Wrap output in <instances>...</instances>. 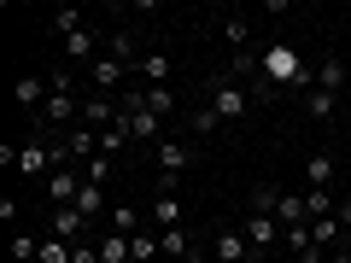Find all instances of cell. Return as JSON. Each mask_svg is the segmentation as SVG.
Returning <instances> with one entry per match:
<instances>
[{
  "mask_svg": "<svg viewBox=\"0 0 351 263\" xmlns=\"http://www.w3.org/2000/svg\"><path fill=\"white\" fill-rule=\"evenodd\" d=\"M263 76H269L281 94H287V88H304V94H311V88H316V71L299 59V47H287V41L263 47Z\"/></svg>",
  "mask_w": 351,
  "mask_h": 263,
  "instance_id": "6da1fadb",
  "label": "cell"
},
{
  "mask_svg": "<svg viewBox=\"0 0 351 263\" xmlns=\"http://www.w3.org/2000/svg\"><path fill=\"white\" fill-rule=\"evenodd\" d=\"M246 82H234V76H228V64H217L211 76H205V105H211L217 117H223V123H234V117H246Z\"/></svg>",
  "mask_w": 351,
  "mask_h": 263,
  "instance_id": "7a4b0ae2",
  "label": "cell"
},
{
  "mask_svg": "<svg viewBox=\"0 0 351 263\" xmlns=\"http://www.w3.org/2000/svg\"><path fill=\"white\" fill-rule=\"evenodd\" d=\"M246 205H258V211H269L281 223V234L287 228H299V223H311V211H304V193H281V188H252V199Z\"/></svg>",
  "mask_w": 351,
  "mask_h": 263,
  "instance_id": "3957f363",
  "label": "cell"
},
{
  "mask_svg": "<svg viewBox=\"0 0 351 263\" xmlns=\"http://www.w3.org/2000/svg\"><path fill=\"white\" fill-rule=\"evenodd\" d=\"M47 234L53 240H71V246H94V223H88L76 205H53V211H47Z\"/></svg>",
  "mask_w": 351,
  "mask_h": 263,
  "instance_id": "277c9868",
  "label": "cell"
},
{
  "mask_svg": "<svg viewBox=\"0 0 351 263\" xmlns=\"http://www.w3.org/2000/svg\"><path fill=\"white\" fill-rule=\"evenodd\" d=\"M211 258L217 263H258V251H252V240L246 234H240V228H217V234H211Z\"/></svg>",
  "mask_w": 351,
  "mask_h": 263,
  "instance_id": "5b68a950",
  "label": "cell"
},
{
  "mask_svg": "<svg viewBox=\"0 0 351 263\" xmlns=\"http://www.w3.org/2000/svg\"><path fill=\"white\" fill-rule=\"evenodd\" d=\"M123 76H129V64H117L112 53H100V59L88 64V94H123Z\"/></svg>",
  "mask_w": 351,
  "mask_h": 263,
  "instance_id": "8992f818",
  "label": "cell"
},
{
  "mask_svg": "<svg viewBox=\"0 0 351 263\" xmlns=\"http://www.w3.org/2000/svg\"><path fill=\"white\" fill-rule=\"evenodd\" d=\"M106 41H112V36H106V29L82 24V29H76L71 41H59V47H64V59H71V64H94V59H100V53H106Z\"/></svg>",
  "mask_w": 351,
  "mask_h": 263,
  "instance_id": "52a82bcc",
  "label": "cell"
},
{
  "mask_svg": "<svg viewBox=\"0 0 351 263\" xmlns=\"http://www.w3.org/2000/svg\"><path fill=\"white\" fill-rule=\"evenodd\" d=\"M152 164H158V175H176V181H182V175L193 170V147L188 140H158V147H152Z\"/></svg>",
  "mask_w": 351,
  "mask_h": 263,
  "instance_id": "ba28073f",
  "label": "cell"
},
{
  "mask_svg": "<svg viewBox=\"0 0 351 263\" xmlns=\"http://www.w3.org/2000/svg\"><path fill=\"white\" fill-rule=\"evenodd\" d=\"M240 234H246V240H252V251L263 258V251L281 240V223H276L269 211H258V205H246V228H240Z\"/></svg>",
  "mask_w": 351,
  "mask_h": 263,
  "instance_id": "9c48e42d",
  "label": "cell"
},
{
  "mask_svg": "<svg viewBox=\"0 0 351 263\" xmlns=\"http://www.w3.org/2000/svg\"><path fill=\"white\" fill-rule=\"evenodd\" d=\"M117 117H123L117 94H82V123H88V129H112Z\"/></svg>",
  "mask_w": 351,
  "mask_h": 263,
  "instance_id": "30bf717a",
  "label": "cell"
},
{
  "mask_svg": "<svg viewBox=\"0 0 351 263\" xmlns=\"http://www.w3.org/2000/svg\"><path fill=\"white\" fill-rule=\"evenodd\" d=\"M76 193H82V164H59V170L47 175V199L53 205H76Z\"/></svg>",
  "mask_w": 351,
  "mask_h": 263,
  "instance_id": "8fae6325",
  "label": "cell"
},
{
  "mask_svg": "<svg viewBox=\"0 0 351 263\" xmlns=\"http://www.w3.org/2000/svg\"><path fill=\"white\" fill-rule=\"evenodd\" d=\"M47 94H53V88H47V76H18V88H12V100L24 105L29 117H41V105H47Z\"/></svg>",
  "mask_w": 351,
  "mask_h": 263,
  "instance_id": "7c38bea8",
  "label": "cell"
},
{
  "mask_svg": "<svg viewBox=\"0 0 351 263\" xmlns=\"http://www.w3.org/2000/svg\"><path fill=\"white\" fill-rule=\"evenodd\" d=\"M135 76H141L147 88H164V82H170V53H158V47H152V53H141Z\"/></svg>",
  "mask_w": 351,
  "mask_h": 263,
  "instance_id": "4fadbf2b",
  "label": "cell"
},
{
  "mask_svg": "<svg viewBox=\"0 0 351 263\" xmlns=\"http://www.w3.org/2000/svg\"><path fill=\"white\" fill-rule=\"evenodd\" d=\"M123 123H129V135H135V140H152V147L164 140V117L158 112H129Z\"/></svg>",
  "mask_w": 351,
  "mask_h": 263,
  "instance_id": "5bb4252c",
  "label": "cell"
},
{
  "mask_svg": "<svg viewBox=\"0 0 351 263\" xmlns=\"http://www.w3.org/2000/svg\"><path fill=\"white\" fill-rule=\"evenodd\" d=\"M158 251L188 263V258H193V234H188V228H158Z\"/></svg>",
  "mask_w": 351,
  "mask_h": 263,
  "instance_id": "9a60e30c",
  "label": "cell"
},
{
  "mask_svg": "<svg viewBox=\"0 0 351 263\" xmlns=\"http://www.w3.org/2000/svg\"><path fill=\"white\" fill-rule=\"evenodd\" d=\"M152 228H182V193H158L152 199Z\"/></svg>",
  "mask_w": 351,
  "mask_h": 263,
  "instance_id": "2e32d148",
  "label": "cell"
},
{
  "mask_svg": "<svg viewBox=\"0 0 351 263\" xmlns=\"http://www.w3.org/2000/svg\"><path fill=\"white\" fill-rule=\"evenodd\" d=\"M304 181L311 188H334V152H311L304 158Z\"/></svg>",
  "mask_w": 351,
  "mask_h": 263,
  "instance_id": "e0dca14e",
  "label": "cell"
},
{
  "mask_svg": "<svg viewBox=\"0 0 351 263\" xmlns=\"http://www.w3.org/2000/svg\"><path fill=\"white\" fill-rule=\"evenodd\" d=\"M316 88H322V94H339V88H346V64H339V53H328V59L316 64Z\"/></svg>",
  "mask_w": 351,
  "mask_h": 263,
  "instance_id": "ac0fdd59",
  "label": "cell"
},
{
  "mask_svg": "<svg viewBox=\"0 0 351 263\" xmlns=\"http://www.w3.org/2000/svg\"><path fill=\"white\" fill-rule=\"evenodd\" d=\"M76 211H82L88 223H100V216H106V188H94V181H82V193H76Z\"/></svg>",
  "mask_w": 351,
  "mask_h": 263,
  "instance_id": "d6986e66",
  "label": "cell"
},
{
  "mask_svg": "<svg viewBox=\"0 0 351 263\" xmlns=\"http://www.w3.org/2000/svg\"><path fill=\"white\" fill-rule=\"evenodd\" d=\"M106 53H112L117 64H129V71L141 64V53H135V36H129V29H112V41H106Z\"/></svg>",
  "mask_w": 351,
  "mask_h": 263,
  "instance_id": "ffe728a7",
  "label": "cell"
},
{
  "mask_svg": "<svg viewBox=\"0 0 351 263\" xmlns=\"http://www.w3.org/2000/svg\"><path fill=\"white\" fill-rule=\"evenodd\" d=\"M129 140H135V135H129V123H123V117H117L112 129H100V158H117V152H123Z\"/></svg>",
  "mask_w": 351,
  "mask_h": 263,
  "instance_id": "44dd1931",
  "label": "cell"
},
{
  "mask_svg": "<svg viewBox=\"0 0 351 263\" xmlns=\"http://www.w3.org/2000/svg\"><path fill=\"white\" fill-rule=\"evenodd\" d=\"M304 211H311V223H316V216H334L339 211L334 188H304Z\"/></svg>",
  "mask_w": 351,
  "mask_h": 263,
  "instance_id": "7402d4cb",
  "label": "cell"
},
{
  "mask_svg": "<svg viewBox=\"0 0 351 263\" xmlns=\"http://www.w3.org/2000/svg\"><path fill=\"white\" fill-rule=\"evenodd\" d=\"M129 258H135V263H152V258H164V251H158V228H141V234L129 240Z\"/></svg>",
  "mask_w": 351,
  "mask_h": 263,
  "instance_id": "603a6c76",
  "label": "cell"
},
{
  "mask_svg": "<svg viewBox=\"0 0 351 263\" xmlns=\"http://www.w3.org/2000/svg\"><path fill=\"white\" fill-rule=\"evenodd\" d=\"M339 234H346V228H339V211H334V216H316V223H311V240H316L322 251H334Z\"/></svg>",
  "mask_w": 351,
  "mask_h": 263,
  "instance_id": "cb8c5ba5",
  "label": "cell"
},
{
  "mask_svg": "<svg viewBox=\"0 0 351 263\" xmlns=\"http://www.w3.org/2000/svg\"><path fill=\"white\" fill-rule=\"evenodd\" d=\"M188 129L205 140V135H217V129H223V117H217L211 105H193V112H188Z\"/></svg>",
  "mask_w": 351,
  "mask_h": 263,
  "instance_id": "d4e9b609",
  "label": "cell"
},
{
  "mask_svg": "<svg viewBox=\"0 0 351 263\" xmlns=\"http://www.w3.org/2000/svg\"><path fill=\"white\" fill-rule=\"evenodd\" d=\"M223 41H228L234 53H246V47H252V24H246V18H223Z\"/></svg>",
  "mask_w": 351,
  "mask_h": 263,
  "instance_id": "484cf974",
  "label": "cell"
},
{
  "mask_svg": "<svg viewBox=\"0 0 351 263\" xmlns=\"http://www.w3.org/2000/svg\"><path fill=\"white\" fill-rule=\"evenodd\" d=\"M112 234H123V240L141 234V211H135V205H117V211H112Z\"/></svg>",
  "mask_w": 351,
  "mask_h": 263,
  "instance_id": "4316f807",
  "label": "cell"
},
{
  "mask_svg": "<svg viewBox=\"0 0 351 263\" xmlns=\"http://www.w3.org/2000/svg\"><path fill=\"white\" fill-rule=\"evenodd\" d=\"M36 263H76V246H71V240H53V234H47V240H41V258H36Z\"/></svg>",
  "mask_w": 351,
  "mask_h": 263,
  "instance_id": "83f0119b",
  "label": "cell"
},
{
  "mask_svg": "<svg viewBox=\"0 0 351 263\" xmlns=\"http://www.w3.org/2000/svg\"><path fill=\"white\" fill-rule=\"evenodd\" d=\"M334 100H339V94H322V88H311V94H304V112H311L316 123H328V117H334Z\"/></svg>",
  "mask_w": 351,
  "mask_h": 263,
  "instance_id": "f1b7e54d",
  "label": "cell"
},
{
  "mask_svg": "<svg viewBox=\"0 0 351 263\" xmlns=\"http://www.w3.org/2000/svg\"><path fill=\"white\" fill-rule=\"evenodd\" d=\"M76 29H82V12H76V6H59V12H53V36H59V41H71Z\"/></svg>",
  "mask_w": 351,
  "mask_h": 263,
  "instance_id": "f546056e",
  "label": "cell"
},
{
  "mask_svg": "<svg viewBox=\"0 0 351 263\" xmlns=\"http://www.w3.org/2000/svg\"><path fill=\"white\" fill-rule=\"evenodd\" d=\"M100 263H135V258H129V240L123 234H106L100 240Z\"/></svg>",
  "mask_w": 351,
  "mask_h": 263,
  "instance_id": "4dcf8cb0",
  "label": "cell"
},
{
  "mask_svg": "<svg viewBox=\"0 0 351 263\" xmlns=\"http://www.w3.org/2000/svg\"><path fill=\"white\" fill-rule=\"evenodd\" d=\"M147 112H158V117L176 112V88H170V82H164V88H147Z\"/></svg>",
  "mask_w": 351,
  "mask_h": 263,
  "instance_id": "1f68e13d",
  "label": "cell"
},
{
  "mask_svg": "<svg viewBox=\"0 0 351 263\" xmlns=\"http://www.w3.org/2000/svg\"><path fill=\"white\" fill-rule=\"evenodd\" d=\"M82 181L106 188V181H112V158H88V164H82Z\"/></svg>",
  "mask_w": 351,
  "mask_h": 263,
  "instance_id": "d6a6232c",
  "label": "cell"
},
{
  "mask_svg": "<svg viewBox=\"0 0 351 263\" xmlns=\"http://www.w3.org/2000/svg\"><path fill=\"white\" fill-rule=\"evenodd\" d=\"M29 258H41V240H29V234H12V263H29Z\"/></svg>",
  "mask_w": 351,
  "mask_h": 263,
  "instance_id": "836d02e7",
  "label": "cell"
},
{
  "mask_svg": "<svg viewBox=\"0 0 351 263\" xmlns=\"http://www.w3.org/2000/svg\"><path fill=\"white\" fill-rule=\"evenodd\" d=\"M281 240H287V246L299 251V258H304V251L316 246V240H311V223H299V228H287V234H281Z\"/></svg>",
  "mask_w": 351,
  "mask_h": 263,
  "instance_id": "e575fe53",
  "label": "cell"
},
{
  "mask_svg": "<svg viewBox=\"0 0 351 263\" xmlns=\"http://www.w3.org/2000/svg\"><path fill=\"white\" fill-rule=\"evenodd\" d=\"M339 228H346V240H351V199H339Z\"/></svg>",
  "mask_w": 351,
  "mask_h": 263,
  "instance_id": "d590c367",
  "label": "cell"
},
{
  "mask_svg": "<svg viewBox=\"0 0 351 263\" xmlns=\"http://www.w3.org/2000/svg\"><path fill=\"white\" fill-rule=\"evenodd\" d=\"M328 263H351V251H328Z\"/></svg>",
  "mask_w": 351,
  "mask_h": 263,
  "instance_id": "8d00e7d4",
  "label": "cell"
},
{
  "mask_svg": "<svg viewBox=\"0 0 351 263\" xmlns=\"http://www.w3.org/2000/svg\"><path fill=\"white\" fill-rule=\"evenodd\" d=\"M188 263H199V258H188Z\"/></svg>",
  "mask_w": 351,
  "mask_h": 263,
  "instance_id": "74e56055",
  "label": "cell"
}]
</instances>
